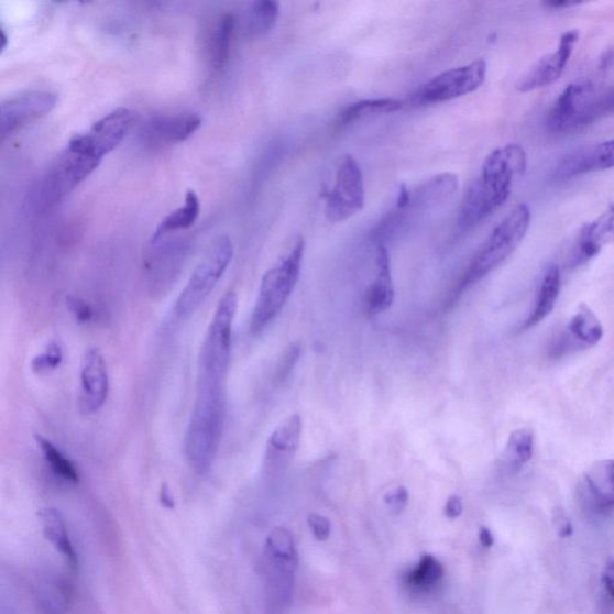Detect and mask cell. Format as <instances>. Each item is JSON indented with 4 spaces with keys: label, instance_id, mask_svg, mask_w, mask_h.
<instances>
[{
    "label": "cell",
    "instance_id": "cell-1",
    "mask_svg": "<svg viewBox=\"0 0 614 614\" xmlns=\"http://www.w3.org/2000/svg\"><path fill=\"white\" fill-rule=\"evenodd\" d=\"M527 165V154L516 143L506 144L489 154L480 176L463 198L459 218L463 229H471L484 221L508 201L514 179L525 175Z\"/></svg>",
    "mask_w": 614,
    "mask_h": 614
},
{
    "label": "cell",
    "instance_id": "cell-29",
    "mask_svg": "<svg viewBox=\"0 0 614 614\" xmlns=\"http://www.w3.org/2000/svg\"><path fill=\"white\" fill-rule=\"evenodd\" d=\"M279 17V4L274 0H261L253 3L249 10L246 33L249 36L268 34Z\"/></svg>",
    "mask_w": 614,
    "mask_h": 614
},
{
    "label": "cell",
    "instance_id": "cell-8",
    "mask_svg": "<svg viewBox=\"0 0 614 614\" xmlns=\"http://www.w3.org/2000/svg\"><path fill=\"white\" fill-rule=\"evenodd\" d=\"M297 567L295 540L287 529L275 528L265 541L263 553L265 590L272 607L279 610L289 604Z\"/></svg>",
    "mask_w": 614,
    "mask_h": 614
},
{
    "label": "cell",
    "instance_id": "cell-38",
    "mask_svg": "<svg viewBox=\"0 0 614 614\" xmlns=\"http://www.w3.org/2000/svg\"><path fill=\"white\" fill-rule=\"evenodd\" d=\"M479 539L486 549H490L495 544V538H493V534L487 527L480 528Z\"/></svg>",
    "mask_w": 614,
    "mask_h": 614
},
{
    "label": "cell",
    "instance_id": "cell-13",
    "mask_svg": "<svg viewBox=\"0 0 614 614\" xmlns=\"http://www.w3.org/2000/svg\"><path fill=\"white\" fill-rule=\"evenodd\" d=\"M81 391L78 395V407L84 416H92L105 405L110 392L109 370L102 353L98 349H89L83 357Z\"/></svg>",
    "mask_w": 614,
    "mask_h": 614
},
{
    "label": "cell",
    "instance_id": "cell-23",
    "mask_svg": "<svg viewBox=\"0 0 614 614\" xmlns=\"http://www.w3.org/2000/svg\"><path fill=\"white\" fill-rule=\"evenodd\" d=\"M201 212V202L195 191H189L185 196V202L182 207L168 213V216L160 222L152 242L156 244L160 239L178 231L189 230L195 224Z\"/></svg>",
    "mask_w": 614,
    "mask_h": 614
},
{
    "label": "cell",
    "instance_id": "cell-24",
    "mask_svg": "<svg viewBox=\"0 0 614 614\" xmlns=\"http://www.w3.org/2000/svg\"><path fill=\"white\" fill-rule=\"evenodd\" d=\"M445 577V568L434 556H423L420 562L406 572L404 582L413 593L426 594L436 589Z\"/></svg>",
    "mask_w": 614,
    "mask_h": 614
},
{
    "label": "cell",
    "instance_id": "cell-10",
    "mask_svg": "<svg viewBox=\"0 0 614 614\" xmlns=\"http://www.w3.org/2000/svg\"><path fill=\"white\" fill-rule=\"evenodd\" d=\"M365 206L363 171L357 160L346 155L340 163L336 183L326 196V218L333 223L351 219Z\"/></svg>",
    "mask_w": 614,
    "mask_h": 614
},
{
    "label": "cell",
    "instance_id": "cell-2",
    "mask_svg": "<svg viewBox=\"0 0 614 614\" xmlns=\"http://www.w3.org/2000/svg\"><path fill=\"white\" fill-rule=\"evenodd\" d=\"M224 413V385L197 384L196 399L184 446L186 460L199 475H206L217 458Z\"/></svg>",
    "mask_w": 614,
    "mask_h": 614
},
{
    "label": "cell",
    "instance_id": "cell-35",
    "mask_svg": "<svg viewBox=\"0 0 614 614\" xmlns=\"http://www.w3.org/2000/svg\"><path fill=\"white\" fill-rule=\"evenodd\" d=\"M463 512V504L459 496H450L446 503L445 514L450 519H456L461 516Z\"/></svg>",
    "mask_w": 614,
    "mask_h": 614
},
{
    "label": "cell",
    "instance_id": "cell-5",
    "mask_svg": "<svg viewBox=\"0 0 614 614\" xmlns=\"http://www.w3.org/2000/svg\"><path fill=\"white\" fill-rule=\"evenodd\" d=\"M612 88L594 81L569 85L560 92L547 116V128L558 135H567L594 123L596 119L611 112Z\"/></svg>",
    "mask_w": 614,
    "mask_h": 614
},
{
    "label": "cell",
    "instance_id": "cell-33",
    "mask_svg": "<svg viewBox=\"0 0 614 614\" xmlns=\"http://www.w3.org/2000/svg\"><path fill=\"white\" fill-rule=\"evenodd\" d=\"M307 523H309L311 531L317 540L326 541L329 539L331 525L327 517L318 514H311L309 518H307Z\"/></svg>",
    "mask_w": 614,
    "mask_h": 614
},
{
    "label": "cell",
    "instance_id": "cell-14",
    "mask_svg": "<svg viewBox=\"0 0 614 614\" xmlns=\"http://www.w3.org/2000/svg\"><path fill=\"white\" fill-rule=\"evenodd\" d=\"M202 117L179 113L152 118L143 128L142 138L152 146H166L190 139L201 128Z\"/></svg>",
    "mask_w": 614,
    "mask_h": 614
},
{
    "label": "cell",
    "instance_id": "cell-22",
    "mask_svg": "<svg viewBox=\"0 0 614 614\" xmlns=\"http://www.w3.org/2000/svg\"><path fill=\"white\" fill-rule=\"evenodd\" d=\"M40 519H42L46 539L65 558L66 562H68L72 568H76V551L61 513L52 508L45 509L40 513Z\"/></svg>",
    "mask_w": 614,
    "mask_h": 614
},
{
    "label": "cell",
    "instance_id": "cell-41",
    "mask_svg": "<svg viewBox=\"0 0 614 614\" xmlns=\"http://www.w3.org/2000/svg\"><path fill=\"white\" fill-rule=\"evenodd\" d=\"M610 106H611V112H614V87L612 88V91H611Z\"/></svg>",
    "mask_w": 614,
    "mask_h": 614
},
{
    "label": "cell",
    "instance_id": "cell-3",
    "mask_svg": "<svg viewBox=\"0 0 614 614\" xmlns=\"http://www.w3.org/2000/svg\"><path fill=\"white\" fill-rule=\"evenodd\" d=\"M304 253L305 240L298 235L286 255L263 275L250 319L252 332L264 330L283 311L299 282Z\"/></svg>",
    "mask_w": 614,
    "mask_h": 614
},
{
    "label": "cell",
    "instance_id": "cell-25",
    "mask_svg": "<svg viewBox=\"0 0 614 614\" xmlns=\"http://www.w3.org/2000/svg\"><path fill=\"white\" fill-rule=\"evenodd\" d=\"M404 101L393 98L365 99L347 106L340 113L338 127L343 128L371 116L392 114L404 109Z\"/></svg>",
    "mask_w": 614,
    "mask_h": 614
},
{
    "label": "cell",
    "instance_id": "cell-19",
    "mask_svg": "<svg viewBox=\"0 0 614 614\" xmlns=\"http://www.w3.org/2000/svg\"><path fill=\"white\" fill-rule=\"evenodd\" d=\"M560 287H562V276H560L558 265L551 264L544 273L536 304H534L523 330L538 326L547 316H550L557 304Z\"/></svg>",
    "mask_w": 614,
    "mask_h": 614
},
{
    "label": "cell",
    "instance_id": "cell-26",
    "mask_svg": "<svg viewBox=\"0 0 614 614\" xmlns=\"http://www.w3.org/2000/svg\"><path fill=\"white\" fill-rule=\"evenodd\" d=\"M35 442L53 476L73 485L79 482V473L74 462L65 457L51 440L43 436H35Z\"/></svg>",
    "mask_w": 614,
    "mask_h": 614
},
{
    "label": "cell",
    "instance_id": "cell-12",
    "mask_svg": "<svg viewBox=\"0 0 614 614\" xmlns=\"http://www.w3.org/2000/svg\"><path fill=\"white\" fill-rule=\"evenodd\" d=\"M579 36L577 30L566 32L553 52L544 56L518 77L516 89L519 92H529L555 84L563 75Z\"/></svg>",
    "mask_w": 614,
    "mask_h": 614
},
{
    "label": "cell",
    "instance_id": "cell-20",
    "mask_svg": "<svg viewBox=\"0 0 614 614\" xmlns=\"http://www.w3.org/2000/svg\"><path fill=\"white\" fill-rule=\"evenodd\" d=\"M301 432L303 420L299 414H293L272 434L268 442V459L271 461H289L295 458L300 445Z\"/></svg>",
    "mask_w": 614,
    "mask_h": 614
},
{
    "label": "cell",
    "instance_id": "cell-18",
    "mask_svg": "<svg viewBox=\"0 0 614 614\" xmlns=\"http://www.w3.org/2000/svg\"><path fill=\"white\" fill-rule=\"evenodd\" d=\"M611 244H614V204L602 216L582 227L577 244L578 261H590Z\"/></svg>",
    "mask_w": 614,
    "mask_h": 614
},
{
    "label": "cell",
    "instance_id": "cell-9",
    "mask_svg": "<svg viewBox=\"0 0 614 614\" xmlns=\"http://www.w3.org/2000/svg\"><path fill=\"white\" fill-rule=\"evenodd\" d=\"M487 63L478 59L435 76L412 97L414 103L435 105L471 95L485 83Z\"/></svg>",
    "mask_w": 614,
    "mask_h": 614
},
{
    "label": "cell",
    "instance_id": "cell-37",
    "mask_svg": "<svg viewBox=\"0 0 614 614\" xmlns=\"http://www.w3.org/2000/svg\"><path fill=\"white\" fill-rule=\"evenodd\" d=\"M603 583L607 593L614 597V559H610L604 568Z\"/></svg>",
    "mask_w": 614,
    "mask_h": 614
},
{
    "label": "cell",
    "instance_id": "cell-11",
    "mask_svg": "<svg viewBox=\"0 0 614 614\" xmlns=\"http://www.w3.org/2000/svg\"><path fill=\"white\" fill-rule=\"evenodd\" d=\"M58 97L51 91H30L10 98L0 106L2 139L45 117L57 106Z\"/></svg>",
    "mask_w": 614,
    "mask_h": 614
},
{
    "label": "cell",
    "instance_id": "cell-21",
    "mask_svg": "<svg viewBox=\"0 0 614 614\" xmlns=\"http://www.w3.org/2000/svg\"><path fill=\"white\" fill-rule=\"evenodd\" d=\"M235 19L232 13L219 18L208 43V57L213 72L221 73L230 62Z\"/></svg>",
    "mask_w": 614,
    "mask_h": 614
},
{
    "label": "cell",
    "instance_id": "cell-4",
    "mask_svg": "<svg viewBox=\"0 0 614 614\" xmlns=\"http://www.w3.org/2000/svg\"><path fill=\"white\" fill-rule=\"evenodd\" d=\"M531 220L530 208L519 204L506 216L476 252L458 287L453 300L469 286L474 285L508 260L523 243Z\"/></svg>",
    "mask_w": 614,
    "mask_h": 614
},
{
    "label": "cell",
    "instance_id": "cell-15",
    "mask_svg": "<svg viewBox=\"0 0 614 614\" xmlns=\"http://www.w3.org/2000/svg\"><path fill=\"white\" fill-rule=\"evenodd\" d=\"M614 168V139L583 146L563 157L555 171L560 180L575 178L586 173Z\"/></svg>",
    "mask_w": 614,
    "mask_h": 614
},
{
    "label": "cell",
    "instance_id": "cell-7",
    "mask_svg": "<svg viewBox=\"0 0 614 614\" xmlns=\"http://www.w3.org/2000/svg\"><path fill=\"white\" fill-rule=\"evenodd\" d=\"M233 256L234 245L230 237L222 235L212 243L173 307V316L179 322L189 319L209 298L229 270Z\"/></svg>",
    "mask_w": 614,
    "mask_h": 614
},
{
    "label": "cell",
    "instance_id": "cell-6",
    "mask_svg": "<svg viewBox=\"0 0 614 614\" xmlns=\"http://www.w3.org/2000/svg\"><path fill=\"white\" fill-rule=\"evenodd\" d=\"M238 297L227 292L220 299L198 358L197 384L224 385L229 371Z\"/></svg>",
    "mask_w": 614,
    "mask_h": 614
},
{
    "label": "cell",
    "instance_id": "cell-31",
    "mask_svg": "<svg viewBox=\"0 0 614 614\" xmlns=\"http://www.w3.org/2000/svg\"><path fill=\"white\" fill-rule=\"evenodd\" d=\"M301 353V346L299 342L292 343L286 351L282 362H279L276 373V379L279 382L285 381L293 369H295Z\"/></svg>",
    "mask_w": 614,
    "mask_h": 614
},
{
    "label": "cell",
    "instance_id": "cell-39",
    "mask_svg": "<svg viewBox=\"0 0 614 614\" xmlns=\"http://www.w3.org/2000/svg\"><path fill=\"white\" fill-rule=\"evenodd\" d=\"M602 69L605 72H614V50H608L602 58Z\"/></svg>",
    "mask_w": 614,
    "mask_h": 614
},
{
    "label": "cell",
    "instance_id": "cell-27",
    "mask_svg": "<svg viewBox=\"0 0 614 614\" xmlns=\"http://www.w3.org/2000/svg\"><path fill=\"white\" fill-rule=\"evenodd\" d=\"M571 336L586 346H595L604 338V327L586 304H581L569 325Z\"/></svg>",
    "mask_w": 614,
    "mask_h": 614
},
{
    "label": "cell",
    "instance_id": "cell-16",
    "mask_svg": "<svg viewBox=\"0 0 614 614\" xmlns=\"http://www.w3.org/2000/svg\"><path fill=\"white\" fill-rule=\"evenodd\" d=\"M376 270L375 282L365 293V313L370 317L388 311L395 300L391 256L384 244H379L376 249Z\"/></svg>",
    "mask_w": 614,
    "mask_h": 614
},
{
    "label": "cell",
    "instance_id": "cell-36",
    "mask_svg": "<svg viewBox=\"0 0 614 614\" xmlns=\"http://www.w3.org/2000/svg\"><path fill=\"white\" fill-rule=\"evenodd\" d=\"M556 523L559 536L568 538L572 534V525L563 511L558 509L556 513Z\"/></svg>",
    "mask_w": 614,
    "mask_h": 614
},
{
    "label": "cell",
    "instance_id": "cell-34",
    "mask_svg": "<svg viewBox=\"0 0 614 614\" xmlns=\"http://www.w3.org/2000/svg\"><path fill=\"white\" fill-rule=\"evenodd\" d=\"M70 310L78 320H83V322H87L92 317V310L89 305L81 300H72L69 303Z\"/></svg>",
    "mask_w": 614,
    "mask_h": 614
},
{
    "label": "cell",
    "instance_id": "cell-28",
    "mask_svg": "<svg viewBox=\"0 0 614 614\" xmlns=\"http://www.w3.org/2000/svg\"><path fill=\"white\" fill-rule=\"evenodd\" d=\"M534 434L528 427L517 429L509 436L503 460L512 472H517L533 458Z\"/></svg>",
    "mask_w": 614,
    "mask_h": 614
},
{
    "label": "cell",
    "instance_id": "cell-17",
    "mask_svg": "<svg viewBox=\"0 0 614 614\" xmlns=\"http://www.w3.org/2000/svg\"><path fill=\"white\" fill-rule=\"evenodd\" d=\"M584 497L599 512L614 506V461L594 462L583 475Z\"/></svg>",
    "mask_w": 614,
    "mask_h": 614
},
{
    "label": "cell",
    "instance_id": "cell-30",
    "mask_svg": "<svg viewBox=\"0 0 614 614\" xmlns=\"http://www.w3.org/2000/svg\"><path fill=\"white\" fill-rule=\"evenodd\" d=\"M62 362V347L56 342H51L44 352L32 360V369L37 373H46L58 369Z\"/></svg>",
    "mask_w": 614,
    "mask_h": 614
},
{
    "label": "cell",
    "instance_id": "cell-40",
    "mask_svg": "<svg viewBox=\"0 0 614 614\" xmlns=\"http://www.w3.org/2000/svg\"><path fill=\"white\" fill-rule=\"evenodd\" d=\"M577 4L578 3L575 2H551V3H547L546 6L552 7L555 9L556 8L559 9V8H569Z\"/></svg>",
    "mask_w": 614,
    "mask_h": 614
},
{
    "label": "cell",
    "instance_id": "cell-32",
    "mask_svg": "<svg viewBox=\"0 0 614 614\" xmlns=\"http://www.w3.org/2000/svg\"><path fill=\"white\" fill-rule=\"evenodd\" d=\"M408 501L409 493L404 486H399L394 491L386 493L384 497L385 504L388 505L390 508L396 514L402 513L406 508Z\"/></svg>",
    "mask_w": 614,
    "mask_h": 614
}]
</instances>
